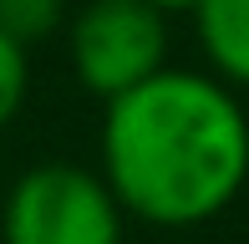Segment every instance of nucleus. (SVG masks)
I'll list each match as a JSON object with an SVG mask.
<instances>
[{
	"label": "nucleus",
	"instance_id": "obj_1",
	"mask_svg": "<svg viewBox=\"0 0 249 244\" xmlns=\"http://www.w3.org/2000/svg\"><path fill=\"white\" fill-rule=\"evenodd\" d=\"M102 178L122 214L158 229L219 219L249 183V117L234 87L163 66L102 117Z\"/></svg>",
	"mask_w": 249,
	"mask_h": 244
},
{
	"label": "nucleus",
	"instance_id": "obj_2",
	"mask_svg": "<svg viewBox=\"0 0 249 244\" xmlns=\"http://www.w3.org/2000/svg\"><path fill=\"white\" fill-rule=\"evenodd\" d=\"M127 214L82 163H36L5 193L0 244H122Z\"/></svg>",
	"mask_w": 249,
	"mask_h": 244
},
{
	"label": "nucleus",
	"instance_id": "obj_3",
	"mask_svg": "<svg viewBox=\"0 0 249 244\" xmlns=\"http://www.w3.org/2000/svg\"><path fill=\"white\" fill-rule=\"evenodd\" d=\"M66 51L82 92L112 102L168 66V16L148 0H87L71 16Z\"/></svg>",
	"mask_w": 249,
	"mask_h": 244
},
{
	"label": "nucleus",
	"instance_id": "obj_4",
	"mask_svg": "<svg viewBox=\"0 0 249 244\" xmlns=\"http://www.w3.org/2000/svg\"><path fill=\"white\" fill-rule=\"evenodd\" d=\"M198 51L224 87H249V0H198L194 5Z\"/></svg>",
	"mask_w": 249,
	"mask_h": 244
},
{
	"label": "nucleus",
	"instance_id": "obj_5",
	"mask_svg": "<svg viewBox=\"0 0 249 244\" xmlns=\"http://www.w3.org/2000/svg\"><path fill=\"white\" fill-rule=\"evenodd\" d=\"M66 20V0H0V36L16 46H36Z\"/></svg>",
	"mask_w": 249,
	"mask_h": 244
},
{
	"label": "nucleus",
	"instance_id": "obj_6",
	"mask_svg": "<svg viewBox=\"0 0 249 244\" xmlns=\"http://www.w3.org/2000/svg\"><path fill=\"white\" fill-rule=\"evenodd\" d=\"M26 92H31V56H26V46L0 36V132L26 107Z\"/></svg>",
	"mask_w": 249,
	"mask_h": 244
},
{
	"label": "nucleus",
	"instance_id": "obj_7",
	"mask_svg": "<svg viewBox=\"0 0 249 244\" xmlns=\"http://www.w3.org/2000/svg\"><path fill=\"white\" fill-rule=\"evenodd\" d=\"M153 10H163V16H194V5L198 0H148Z\"/></svg>",
	"mask_w": 249,
	"mask_h": 244
}]
</instances>
